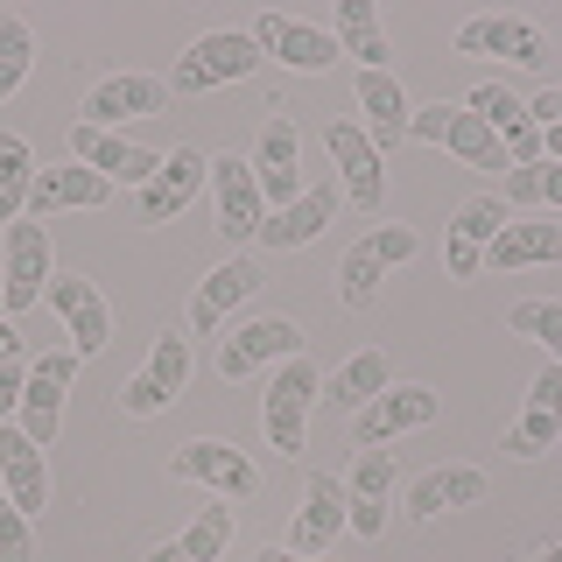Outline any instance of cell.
I'll return each mask as SVG.
<instances>
[{"label": "cell", "mask_w": 562, "mask_h": 562, "mask_svg": "<svg viewBox=\"0 0 562 562\" xmlns=\"http://www.w3.org/2000/svg\"><path fill=\"white\" fill-rule=\"evenodd\" d=\"M324 394V373H316L310 359H289L274 373V386L260 394V429H268V443L281 457H295L303 450V422H310V401Z\"/></svg>", "instance_id": "cell-4"}, {"label": "cell", "mask_w": 562, "mask_h": 562, "mask_svg": "<svg viewBox=\"0 0 562 562\" xmlns=\"http://www.w3.org/2000/svg\"><path fill=\"white\" fill-rule=\"evenodd\" d=\"M457 57H506L520 70H541L549 64V35L535 22H520V14H471L457 29Z\"/></svg>", "instance_id": "cell-11"}, {"label": "cell", "mask_w": 562, "mask_h": 562, "mask_svg": "<svg viewBox=\"0 0 562 562\" xmlns=\"http://www.w3.org/2000/svg\"><path fill=\"white\" fill-rule=\"evenodd\" d=\"M43 303L64 316L70 351H78V359H92V351L113 345V310H105V295L85 274H49V295H43Z\"/></svg>", "instance_id": "cell-13"}, {"label": "cell", "mask_w": 562, "mask_h": 562, "mask_svg": "<svg viewBox=\"0 0 562 562\" xmlns=\"http://www.w3.org/2000/svg\"><path fill=\"white\" fill-rule=\"evenodd\" d=\"M506 204H541V162H514L506 169Z\"/></svg>", "instance_id": "cell-39"}, {"label": "cell", "mask_w": 562, "mask_h": 562, "mask_svg": "<svg viewBox=\"0 0 562 562\" xmlns=\"http://www.w3.org/2000/svg\"><path fill=\"white\" fill-rule=\"evenodd\" d=\"M8 359H22V330H14L8 316H0V366H8Z\"/></svg>", "instance_id": "cell-43"}, {"label": "cell", "mask_w": 562, "mask_h": 562, "mask_svg": "<svg viewBox=\"0 0 562 562\" xmlns=\"http://www.w3.org/2000/svg\"><path fill=\"white\" fill-rule=\"evenodd\" d=\"M345 492H351V499H386V492H394V450H359Z\"/></svg>", "instance_id": "cell-37"}, {"label": "cell", "mask_w": 562, "mask_h": 562, "mask_svg": "<svg viewBox=\"0 0 562 562\" xmlns=\"http://www.w3.org/2000/svg\"><path fill=\"white\" fill-rule=\"evenodd\" d=\"M303 359V324H289V316H254V324H239L233 338L218 345V380H246L254 366H289Z\"/></svg>", "instance_id": "cell-10"}, {"label": "cell", "mask_w": 562, "mask_h": 562, "mask_svg": "<svg viewBox=\"0 0 562 562\" xmlns=\"http://www.w3.org/2000/svg\"><path fill=\"white\" fill-rule=\"evenodd\" d=\"M555 436H562V366L549 359L535 373V386H527L520 422L506 429V457H541V450H555Z\"/></svg>", "instance_id": "cell-20"}, {"label": "cell", "mask_w": 562, "mask_h": 562, "mask_svg": "<svg viewBox=\"0 0 562 562\" xmlns=\"http://www.w3.org/2000/svg\"><path fill=\"white\" fill-rule=\"evenodd\" d=\"M254 183H260V204H268V211H289L295 198H303V134H295L289 105H274V120L260 127Z\"/></svg>", "instance_id": "cell-6"}, {"label": "cell", "mask_w": 562, "mask_h": 562, "mask_svg": "<svg viewBox=\"0 0 562 562\" xmlns=\"http://www.w3.org/2000/svg\"><path fill=\"white\" fill-rule=\"evenodd\" d=\"M260 64H268V57H260L254 29H211V35H198V43L176 57V70H169V99H198V92H211V85L254 78Z\"/></svg>", "instance_id": "cell-1"}, {"label": "cell", "mask_w": 562, "mask_h": 562, "mask_svg": "<svg viewBox=\"0 0 562 562\" xmlns=\"http://www.w3.org/2000/svg\"><path fill=\"white\" fill-rule=\"evenodd\" d=\"M169 105V78H148V70H120V78L92 85V99H85V120L92 127H120V120H148Z\"/></svg>", "instance_id": "cell-22"}, {"label": "cell", "mask_w": 562, "mask_h": 562, "mask_svg": "<svg viewBox=\"0 0 562 562\" xmlns=\"http://www.w3.org/2000/svg\"><path fill=\"white\" fill-rule=\"evenodd\" d=\"M506 330H514V338H535L562 366V303H549V295H527V303L506 310Z\"/></svg>", "instance_id": "cell-35"}, {"label": "cell", "mask_w": 562, "mask_h": 562, "mask_svg": "<svg viewBox=\"0 0 562 562\" xmlns=\"http://www.w3.org/2000/svg\"><path fill=\"white\" fill-rule=\"evenodd\" d=\"M527 562H562V541H555V549H541V555H527Z\"/></svg>", "instance_id": "cell-45"}, {"label": "cell", "mask_w": 562, "mask_h": 562, "mask_svg": "<svg viewBox=\"0 0 562 562\" xmlns=\"http://www.w3.org/2000/svg\"><path fill=\"white\" fill-rule=\"evenodd\" d=\"M464 105L485 120L492 134H499L506 162H541V127H535V113H527V99H514L506 85H479Z\"/></svg>", "instance_id": "cell-23"}, {"label": "cell", "mask_w": 562, "mask_h": 562, "mask_svg": "<svg viewBox=\"0 0 562 562\" xmlns=\"http://www.w3.org/2000/svg\"><path fill=\"white\" fill-rule=\"evenodd\" d=\"M0 506H8V492H0Z\"/></svg>", "instance_id": "cell-46"}, {"label": "cell", "mask_w": 562, "mask_h": 562, "mask_svg": "<svg viewBox=\"0 0 562 562\" xmlns=\"http://www.w3.org/2000/svg\"><path fill=\"white\" fill-rule=\"evenodd\" d=\"M479 499H485L479 464H436L408 485V520H436V514H457V506H479Z\"/></svg>", "instance_id": "cell-28"}, {"label": "cell", "mask_w": 562, "mask_h": 562, "mask_svg": "<svg viewBox=\"0 0 562 562\" xmlns=\"http://www.w3.org/2000/svg\"><path fill=\"white\" fill-rule=\"evenodd\" d=\"M436 415H443V394H436V386H422V380H408V386H386L380 401H366L359 422H351V436H359V450H386L394 436L429 429Z\"/></svg>", "instance_id": "cell-5"}, {"label": "cell", "mask_w": 562, "mask_h": 562, "mask_svg": "<svg viewBox=\"0 0 562 562\" xmlns=\"http://www.w3.org/2000/svg\"><path fill=\"white\" fill-rule=\"evenodd\" d=\"M183 386H190V338L183 330H162L155 351H148V366L120 386V408L127 415H162V408L183 401Z\"/></svg>", "instance_id": "cell-7"}, {"label": "cell", "mask_w": 562, "mask_h": 562, "mask_svg": "<svg viewBox=\"0 0 562 562\" xmlns=\"http://www.w3.org/2000/svg\"><path fill=\"white\" fill-rule=\"evenodd\" d=\"M29 183H35V155H29V140H22V134H0V225L22 218Z\"/></svg>", "instance_id": "cell-34"}, {"label": "cell", "mask_w": 562, "mask_h": 562, "mask_svg": "<svg viewBox=\"0 0 562 562\" xmlns=\"http://www.w3.org/2000/svg\"><path fill=\"white\" fill-rule=\"evenodd\" d=\"M386 386H394V366H386V351H351L338 373H324V394L330 408H366V401H380Z\"/></svg>", "instance_id": "cell-31"}, {"label": "cell", "mask_w": 562, "mask_h": 562, "mask_svg": "<svg viewBox=\"0 0 562 562\" xmlns=\"http://www.w3.org/2000/svg\"><path fill=\"white\" fill-rule=\"evenodd\" d=\"M22 386H29V366H22V359H8V366H0V422L22 415Z\"/></svg>", "instance_id": "cell-40"}, {"label": "cell", "mask_w": 562, "mask_h": 562, "mask_svg": "<svg viewBox=\"0 0 562 562\" xmlns=\"http://www.w3.org/2000/svg\"><path fill=\"white\" fill-rule=\"evenodd\" d=\"M541 204H562V162H541Z\"/></svg>", "instance_id": "cell-42"}, {"label": "cell", "mask_w": 562, "mask_h": 562, "mask_svg": "<svg viewBox=\"0 0 562 562\" xmlns=\"http://www.w3.org/2000/svg\"><path fill=\"white\" fill-rule=\"evenodd\" d=\"M0 485H8V499L35 514V506H49V471H43V450L29 443L14 422H0Z\"/></svg>", "instance_id": "cell-29"}, {"label": "cell", "mask_w": 562, "mask_h": 562, "mask_svg": "<svg viewBox=\"0 0 562 562\" xmlns=\"http://www.w3.org/2000/svg\"><path fill=\"white\" fill-rule=\"evenodd\" d=\"M260 562H330V555H295V549H281V541H274V549H260Z\"/></svg>", "instance_id": "cell-44"}, {"label": "cell", "mask_w": 562, "mask_h": 562, "mask_svg": "<svg viewBox=\"0 0 562 562\" xmlns=\"http://www.w3.org/2000/svg\"><path fill=\"white\" fill-rule=\"evenodd\" d=\"M211 211H218V233L225 239H260L268 204H260L254 162H239V155H218V162H211Z\"/></svg>", "instance_id": "cell-16"}, {"label": "cell", "mask_w": 562, "mask_h": 562, "mask_svg": "<svg viewBox=\"0 0 562 562\" xmlns=\"http://www.w3.org/2000/svg\"><path fill=\"white\" fill-rule=\"evenodd\" d=\"M254 43H260V57H281L289 70H330V64L345 57L338 35L295 22V14H260V22H254Z\"/></svg>", "instance_id": "cell-18"}, {"label": "cell", "mask_w": 562, "mask_h": 562, "mask_svg": "<svg viewBox=\"0 0 562 562\" xmlns=\"http://www.w3.org/2000/svg\"><path fill=\"white\" fill-rule=\"evenodd\" d=\"M359 105H366V140H373L380 155H394L401 140H408V120H415L401 78L394 70H359Z\"/></svg>", "instance_id": "cell-25"}, {"label": "cell", "mask_w": 562, "mask_h": 562, "mask_svg": "<svg viewBox=\"0 0 562 562\" xmlns=\"http://www.w3.org/2000/svg\"><path fill=\"white\" fill-rule=\"evenodd\" d=\"M35 555V535H29V514L22 506H0V562H29Z\"/></svg>", "instance_id": "cell-38"}, {"label": "cell", "mask_w": 562, "mask_h": 562, "mask_svg": "<svg viewBox=\"0 0 562 562\" xmlns=\"http://www.w3.org/2000/svg\"><path fill=\"white\" fill-rule=\"evenodd\" d=\"M225 549H233V506H204L198 520H190V535L176 541H155L148 562H225Z\"/></svg>", "instance_id": "cell-30"}, {"label": "cell", "mask_w": 562, "mask_h": 562, "mask_svg": "<svg viewBox=\"0 0 562 562\" xmlns=\"http://www.w3.org/2000/svg\"><path fill=\"white\" fill-rule=\"evenodd\" d=\"M0 310H8V295H0Z\"/></svg>", "instance_id": "cell-47"}, {"label": "cell", "mask_w": 562, "mask_h": 562, "mask_svg": "<svg viewBox=\"0 0 562 562\" xmlns=\"http://www.w3.org/2000/svg\"><path fill=\"white\" fill-rule=\"evenodd\" d=\"M330 162H338V190H345V204H359V211H386V155L366 140V127H330Z\"/></svg>", "instance_id": "cell-14"}, {"label": "cell", "mask_w": 562, "mask_h": 562, "mask_svg": "<svg viewBox=\"0 0 562 562\" xmlns=\"http://www.w3.org/2000/svg\"><path fill=\"white\" fill-rule=\"evenodd\" d=\"M105 198H113V183H105L99 169H85V162L35 169V183H29V218H57V211H99Z\"/></svg>", "instance_id": "cell-24"}, {"label": "cell", "mask_w": 562, "mask_h": 562, "mask_svg": "<svg viewBox=\"0 0 562 562\" xmlns=\"http://www.w3.org/2000/svg\"><path fill=\"white\" fill-rule=\"evenodd\" d=\"M254 289H260V268H254V260H225V268H211L198 281V295H190V338H211V330H218Z\"/></svg>", "instance_id": "cell-27"}, {"label": "cell", "mask_w": 562, "mask_h": 562, "mask_svg": "<svg viewBox=\"0 0 562 562\" xmlns=\"http://www.w3.org/2000/svg\"><path fill=\"white\" fill-rule=\"evenodd\" d=\"M198 183H211V162L198 148H169L162 155V169L148 176V183H140V225H169L176 211H183L190 198H198Z\"/></svg>", "instance_id": "cell-19"}, {"label": "cell", "mask_w": 562, "mask_h": 562, "mask_svg": "<svg viewBox=\"0 0 562 562\" xmlns=\"http://www.w3.org/2000/svg\"><path fill=\"white\" fill-rule=\"evenodd\" d=\"M70 380H78V351H43V359L29 366V386H22V436H29L35 450L57 443Z\"/></svg>", "instance_id": "cell-8"}, {"label": "cell", "mask_w": 562, "mask_h": 562, "mask_svg": "<svg viewBox=\"0 0 562 562\" xmlns=\"http://www.w3.org/2000/svg\"><path fill=\"white\" fill-rule=\"evenodd\" d=\"M29 64H35V35H29V22H22V14H0V105L22 92Z\"/></svg>", "instance_id": "cell-36"}, {"label": "cell", "mask_w": 562, "mask_h": 562, "mask_svg": "<svg viewBox=\"0 0 562 562\" xmlns=\"http://www.w3.org/2000/svg\"><path fill=\"white\" fill-rule=\"evenodd\" d=\"M338 198H345L338 183H316V190H303L289 211H268V218H260V246H274V254H295V246H310L330 218H338Z\"/></svg>", "instance_id": "cell-26"}, {"label": "cell", "mask_w": 562, "mask_h": 562, "mask_svg": "<svg viewBox=\"0 0 562 562\" xmlns=\"http://www.w3.org/2000/svg\"><path fill=\"white\" fill-rule=\"evenodd\" d=\"M169 479H190V485H211L218 499H254L260 492V471L246 464V450H233L225 436H198L169 457Z\"/></svg>", "instance_id": "cell-9"}, {"label": "cell", "mask_w": 562, "mask_h": 562, "mask_svg": "<svg viewBox=\"0 0 562 562\" xmlns=\"http://www.w3.org/2000/svg\"><path fill=\"white\" fill-rule=\"evenodd\" d=\"M514 225V204L506 198H471V204H457L450 211V239H443V268L450 281H471L485 268V246Z\"/></svg>", "instance_id": "cell-12"}, {"label": "cell", "mask_w": 562, "mask_h": 562, "mask_svg": "<svg viewBox=\"0 0 562 562\" xmlns=\"http://www.w3.org/2000/svg\"><path fill=\"white\" fill-rule=\"evenodd\" d=\"M401 260H415V233H408V225H380V233H366L338 260V303L345 310H373L380 303V281L394 274Z\"/></svg>", "instance_id": "cell-3"}, {"label": "cell", "mask_w": 562, "mask_h": 562, "mask_svg": "<svg viewBox=\"0 0 562 562\" xmlns=\"http://www.w3.org/2000/svg\"><path fill=\"white\" fill-rule=\"evenodd\" d=\"M541 260H562V225H527V218H514L499 239L485 246V268H541Z\"/></svg>", "instance_id": "cell-32"}, {"label": "cell", "mask_w": 562, "mask_h": 562, "mask_svg": "<svg viewBox=\"0 0 562 562\" xmlns=\"http://www.w3.org/2000/svg\"><path fill=\"white\" fill-rule=\"evenodd\" d=\"M338 527H345V479H338V471H310L289 549L295 555H330V549H338Z\"/></svg>", "instance_id": "cell-21"}, {"label": "cell", "mask_w": 562, "mask_h": 562, "mask_svg": "<svg viewBox=\"0 0 562 562\" xmlns=\"http://www.w3.org/2000/svg\"><path fill=\"white\" fill-rule=\"evenodd\" d=\"M70 155H78L85 169H99L105 183H148V176L162 169V155H155V148H134V140H120L113 127H92V120L70 127Z\"/></svg>", "instance_id": "cell-17"}, {"label": "cell", "mask_w": 562, "mask_h": 562, "mask_svg": "<svg viewBox=\"0 0 562 562\" xmlns=\"http://www.w3.org/2000/svg\"><path fill=\"white\" fill-rule=\"evenodd\" d=\"M408 140H429V148H450V155H464L471 169H514L506 162V148H499V134L485 127L471 105H415V120H408Z\"/></svg>", "instance_id": "cell-2"}, {"label": "cell", "mask_w": 562, "mask_h": 562, "mask_svg": "<svg viewBox=\"0 0 562 562\" xmlns=\"http://www.w3.org/2000/svg\"><path fill=\"white\" fill-rule=\"evenodd\" d=\"M338 49H345V57H359L366 70H386L394 43H386V29H380V8H373V0H338Z\"/></svg>", "instance_id": "cell-33"}, {"label": "cell", "mask_w": 562, "mask_h": 562, "mask_svg": "<svg viewBox=\"0 0 562 562\" xmlns=\"http://www.w3.org/2000/svg\"><path fill=\"white\" fill-rule=\"evenodd\" d=\"M527 113H535V127H562V85H549L541 99H527Z\"/></svg>", "instance_id": "cell-41"}, {"label": "cell", "mask_w": 562, "mask_h": 562, "mask_svg": "<svg viewBox=\"0 0 562 562\" xmlns=\"http://www.w3.org/2000/svg\"><path fill=\"white\" fill-rule=\"evenodd\" d=\"M49 233L43 218H14L8 225V274H0V295H8V310H35L49 295Z\"/></svg>", "instance_id": "cell-15"}]
</instances>
